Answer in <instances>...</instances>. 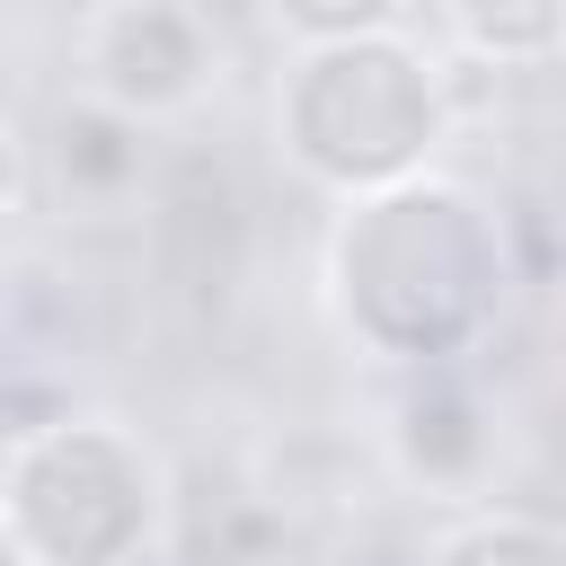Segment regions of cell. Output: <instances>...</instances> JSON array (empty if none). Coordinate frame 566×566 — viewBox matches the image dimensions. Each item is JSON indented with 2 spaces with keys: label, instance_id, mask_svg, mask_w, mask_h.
Wrapping results in <instances>:
<instances>
[{
  "label": "cell",
  "instance_id": "1",
  "mask_svg": "<svg viewBox=\"0 0 566 566\" xmlns=\"http://www.w3.org/2000/svg\"><path fill=\"white\" fill-rule=\"evenodd\" d=\"M318 274H327V318L345 327V345L398 371H433L469 354L504 310V283H513L504 212H486L442 168H416L398 186L336 195Z\"/></svg>",
  "mask_w": 566,
  "mask_h": 566
},
{
  "label": "cell",
  "instance_id": "2",
  "mask_svg": "<svg viewBox=\"0 0 566 566\" xmlns=\"http://www.w3.org/2000/svg\"><path fill=\"white\" fill-rule=\"evenodd\" d=\"M451 80L442 53H424L407 27L292 44L274 80V150L318 195H371L442 159L451 142Z\"/></svg>",
  "mask_w": 566,
  "mask_h": 566
},
{
  "label": "cell",
  "instance_id": "3",
  "mask_svg": "<svg viewBox=\"0 0 566 566\" xmlns=\"http://www.w3.org/2000/svg\"><path fill=\"white\" fill-rule=\"evenodd\" d=\"M0 522L27 566H142L168 539V460L106 407L18 424L0 451Z\"/></svg>",
  "mask_w": 566,
  "mask_h": 566
},
{
  "label": "cell",
  "instance_id": "4",
  "mask_svg": "<svg viewBox=\"0 0 566 566\" xmlns=\"http://www.w3.org/2000/svg\"><path fill=\"white\" fill-rule=\"evenodd\" d=\"M212 71H221V35L195 0H88L80 18V97L150 133L195 115Z\"/></svg>",
  "mask_w": 566,
  "mask_h": 566
},
{
  "label": "cell",
  "instance_id": "5",
  "mask_svg": "<svg viewBox=\"0 0 566 566\" xmlns=\"http://www.w3.org/2000/svg\"><path fill=\"white\" fill-rule=\"evenodd\" d=\"M486 451H495L486 407H478V389H469L451 363H433V371H416V380L398 389L389 469H398L407 486H424V495H469V486L486 478Z\"/></svg>",
  "mask_w": 566,
  "mask_h": 566
},
{
  "label": "cell",
  "instance_id": "6",
  "mask_svg": "<svg viewBox=\"0 0 566 566\" xmlns=\"http://www.w3.org/2000/svg\"><path fill=\"white\" fill-rule=\"evenodd\" d=\"M53 177H62V203L115 212L124 195L150 186V124H133L97 97H71L53 115Z\"/></svg>",
  "mask_w": 566,
  "mask_h": 566
},
{
  "label": "cell",
  "instance_id": "7",
  "mask_svg": "<svg viewBox=\"0 0 566 566\" xmlns=\"http://www.w3.org/2000/svg\"><path fill=\"white\" fill-rule=\"evenodd\" d=\"M433 18L486 71H548L566 53V0H433Z\"/></svg>",
  "mask_w": 566,
  "mask_h": 566
},
{
  "label": "cell",
  "instance_id": "8",
  "mask_svg": "<svg viewBox=\"0 0 566 566\" xmlns=\"http://www.w3.org/2000/svg\"><path fill=\"white\" fill-rule=\"evenodd\" d=\"M424 566H566V548L539 513H469L442 531V548Z\"/></svg>",
  "mask_w": 566,
  "mask_h": 566
},
{
  "label": "cell",
  "instance_id": "9",
  "mask_svg": "<svg viewBox=\"0 0 566 566\" xmlns=\"http://www.w3.org/2000/svg\"><path fill=\"white\" fill-rule=\"evenodd\" d=\"M416 0H265L274 35L292 44H336V35H380V27H407Z\"/></svg>",
  "mask_w": 566,
  "mask_h": 566
},
{
  "label": "cell",
  "instance_id": "10",
  "mask_svg": "<svg viewBox=\"0 0 566 566\" xmlns=\"http://www.w3.org/2000/svg\"><path fill=\"white\" fill-rule=\"evenodd\" d=\"M18 195H27V142H18V124L0 115V212H18Z\"/></svg>",
  "mask_w": 566,
  "mask_h": 566
},
{
  "label": "cell",
  "instance_id": "11",
  "mask_svg": "<svg viewBox=\"0 0 566 566\" xmlns=\"http://www.w3.org/2000/svg\"><path fill=\"white\" fill-rule=\"evenodd\" d=\"M0 566H27V548L9 539V522H0Z\"/></svg>",
  "mask_w": 566,
  "mask_h": 566
}]
</instances>
